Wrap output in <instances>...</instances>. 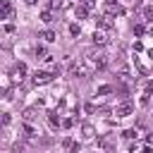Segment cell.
Returning a JSON list of instances; mask_svg holds the SVG:
<instances>
[{"label":"cell","mask_w":153,"mask_h":153,"mask_svg":"<svg viewBox=\"0 0 153 153\" xmlns=\"http://www.w3.org/2000/svg\"><path fill=\"white\" fill-rule=\"evenodd\" d=\"M143 33H146V26L143 24H136L134 26V36H143Z\"/></svg>","instance_id":"obj_25"},{"label":"cell","mask_w":153,"mask_h":153,"mask_svg":"<svg viewBox=\"0 0 153 153\" xmlns=\"http://www.w3.org/2000/svg\"><path fill=\"white\" fill-rule=\"evenodd\" d=\"M24 74H26V65H24V62H17L14 69H12V74H10V76H12V84H19V81L24 79Z\"/></svg>","instance_id":"obj_6"},{"label":"cell","mask_w":153,"mask_h":153,"mask_svg":"<svg viewBox=\"0 0 153 153\" xmlns=\"http://www.w3.org/2000/svg\"><path fill=\"white\" fill-rule=\"evenodd\" d=\"M131 112H134V103H129L127 98H124V100L115 108V115H117V117H129Z\"/></svg>","instance_id":"obj_5"},{"label":"cell","mask_w":153,"mask_h":153,"mask_svg":"<svg viewBox=\"0 0 153 153\" xmlns=\"http://www.w3.org/2000/svg\"><path fill=\"white\" fill-rule=\"evenodd\" d=\"M108 12H110V14H124V7H120L117 2H112V5L108 7Z\"/></svg>","instance_id":"obj_18"},{"label":"cell","mask_w":153,"mask_h":153,"mask_svg":"<svg viewBox=\"0 0 153 153\" xmlns=\"http://www.w3.org/2000/svg\"><path fill=\"white\" fill-rule=\"evenodd\" d=\"M67 0H50V10H65Z\"/></svg>","instance_id":"obj_17"},{"label":"cell","mask_w":153,"mask_h":153,"mask_svg":"<svg viewBox=\"0 0 153 153\" xmlns=\"http://www.w3.org/2000/svg\"><path fill=\"white\" fill-rule=\"evenodd\" d=\"M72 124H74V117H67V120H62V127H67V129H69Z\"/></svg>","instance_id":"obj_28"},{"label":"cell","mask_w":153,"mask_h":153,"mask_svg":"<svg viewBox=\"0 0 153 153\" xmlns=\"http://www.w3.org/2000/svg\"><path fill=\"white\" fill-rule=\"evenodd\" d=\"M10 120H12V117H10V112H2V124H5V127L10 124Z\"/></svg>","instance_id":"obj_29"},{"label":"cell","mask_w":153,"mask_h":153,"mask_svg":"<svg viewBox=\"0 0 153 153\" xmlns=\"http://www.w3.org/2000/svg\"><path fill=\"white\" fill-rule=\"evenodd\" d=\"M134 50L139 53V50H143V45H141V41H134Z\"/></svg>","instance_id":"obj_30"},{"label":"cell","mask_w":153,"mask_h":153,"mask_svg":"<svg viewBox=\"0 0 153 153\" xmlns=\"http://www.w3.org/2000/svg\"><path fill=\"white\" fill-rule=\"evenodd\" d=\"M24 2H26V5H36V0H24Z\"/></svg>","instance_id":"obj_32"},{"label":"cell","mask_w":153,"mask_h":153,"mask_svg":"<svg viewBox=\"0 0 153 153\" xmlns=\"http://www.w3.org/2000/svg\"><path fill=\"white\" fill-rule=\"evenodd\" d=\"M84 65L93 72V69H105L108 67V55L100 50V48H93V50H86L84 55Z\"/></svg>","instance_id":"obj_1"},{"label":"cell","mask_w":153,"mask_h":153,"mask_svg":"<svg viewBox=\"0 0 153 153\" xmlns=\"http://www.w3.org/2000/svg\"><path fill=\"white\" fill-rule=\"evenodd\" d=\"M53 72H48V69H36L33 72V76H31V84L33 86H45V84H50L53 81Z\"/></svg>","instance_id":"obj_2"},{"label":"cell","mask_w":153,"mask_h":153,"mask_svg":"<svg viewBox=\"0 0 153 153\" xmlns=\"http://www.w3.org/2000/svg\"><path fill=\"white\" fill-rule=\"evenodd\" d=\"M110 33H112L110 29H100V26H98V29L93 31V36H91V38H93V43H96L98 48H103V45H108V41H110Z\"/></svg>","instance_id":"obj_4"},{"label":"cell","mask_w":153,"mask_h":153,"mask_svg":"<svg viewBox=\"0 0 153 153\" xmlns=\"http://www.w3.org/2000/svg\"><path fill=\"white\" fill-rule=\"evenodd\" d=\"M122 136H124V139H136V136H139V129H127Z\"/></svg>","instance_id":"obj_22"},{"label":"cell","mask_w":153,"mask_h":153,"mask_svg":"<svg viewBox=\"0 0 153 153\" xmlns=\"http://www.w3.org/2000/svg\"><path fill=\"white\" fill-rule=\"evenodd\" d=\"M22 120H24V122H31V124H33V122L38 120V108H26V110L22 112Z\"/></svg>","instance_id":"obj_12"},{"label":"cell","mask_w":153,"mask_h":153,"mask_svg":"<svg viewBox=\"0 0 153 153\" xmlns=\"http://www.w3.org/2000/svg\"><path fill=\"white\" fill-rule=\"evenodd\" d=\"M41 38H43V41H45V43H53V41H55V38H57V33H55V31H50V29H45V31H43V33H41Z\"/></svg>","instance_id":"obj_16"},{"label":"cell","mask_w":153,"mask_h":153,"mask_svg":"<svg viewBox=\"0 0 153 153\" xmlns=\"http://www.w3.org/2000/svg\"><path fill=\"white\" fill-rule=\"evenodd\" d=\"M98 26H100V29H110V31H112V29H115V22H112V14L108 12V14H103V17H98Z\"/></svg>","instance_id":"obj_11"},{"label":"cell","mask_w":153,"mask_h":153,"mask_svg":"<svg viewBox=\"0 0 153 153\" xmlns=\"http://www.w3.org/2000/svg\"><path fill=\"white\" fill-rule=\"evenodd\" d=\"M143 17L148 19V22H153V7L148 5V7H143Z\"/></svg>","instance_id":"obj_26"},{"label":"cell","mask_w":153,"mask_h":153,"mask_svg":"<svg viewBox=\"0 0 153 153\" xmlns=\"http://www.w3.org/2000/svg\"><path fill=\"white\" fill-rule=\"evenodd\" d=\"M41 22L50 24V22H53V10H43V12H41Z\"/></svg>","instance_id":"obj_19"},{"label":"cell","mask_w":153,"mask_h":153,"mask_svg":"<svg viewBox=\"0 0 153 153\" xmlns=\"http://www.w3.org/2000/svg\"><path fill=\"white\" fill-rule=\"evenodd\" d=\"M96 143H98L100 148H105V151H115V134H105V136H100Z\"/></svg>","instance_id":"obj_8"},{"label":"cell","mask_w":153,"mask_h":153,"mask_svg":"<svg viewBox=\"0 0 153 153\" xmlns=\"http://www.w3.org/2000/svg\"><path fill=\"white\" fill-rule=\"evenodd\" d=\"M146 31H148V33H151V36H153V22H151V24H148V26H146Z\"/></svg>","instance_id":"obj_31"},{"label":"cell","mask_w":153,"mask_h":153,"mask_svg":"<svg viewBox=\"0 0 153 153\" xmlns=\"http://www.w3.org/2000/svg\"><path fill=\"white\" fill-rule=\"evenodd\" d=\"M22 136H24L26 141H38V139H41V129L33 127L31 122H24V124H22Z\"/></svg>","instance_id":"obj_3"},{"label":"cell","mask_w":153,"mask_h":153,"mask_svg":"<svg viewBox=\"0 0 153 153\" xmlns=\"http://www.w3.org/2000/svg\"><path fill=\"white\" fill-rule=\"evenodd\" d=\"M151 96H153V93L143 91V93H141V98H139V103H141V105H148V103H151Z\"/></svg>","instance_id":"obj_21"},{"label":"cell","mask_w":153,"mask_h":153,"mask_svg":"<svg viewBox=\"0 0 153 153\" xmlns=\"http://www.w3.org/2000/svg\"><path fill=\"white\" fill-rule=\"evenodd\" d=\"M69 74L76 76V79H86V76L91 74V69H88L86 65H72V67H69Z\"/></svg>","instance_id":"obj_7"},{"label":"cell","mask_w":153,"mask_h":153,"mask_svg":"<svg viewBox=\"0 0 153 153\" xmlns=\"http://www.w3.org/2000/svg\"><path fill=\"white\" fill-rule=\"evenodd\" d=\"M48 122H50L53 127H62V117L57 115V110H50V112H48Z\"/></svg>","instance_id":"obj_15"},{"label":"cell","mask_w":153,"mask_h":153,"mask_svg":"<svg viewBox=\"0 0 153 153\" xmlns=\"http://www.w3.org/2000/svg\"><path fill=\"white\" fill-rule=\"evenodd\" d=\"M0 14H2V19H12L14 7H12V2H10V0H0Z\"/></svg>","instance_id":"obj_10"},{"label":"cell","mask_w":153,"mask_h":153,"mask_svg":"<svg viewBox=\"0 0 153 153\" xmlns=\"http://www.w3.org/2000/svg\"><path fill=\"white\" fill-rule=\"evenodd\" d=\"M146 151V146H141V143H131V148H129V153H143Z\"/></svg>","instance_id":"obj_23"},{"label":"cell","mask_w":153,"mask_h":153,"mask_svg":"<svg viewBox=\"0 0 153 153\" xmlns=\"http://www.w3.org/2000/svg\"><path fill=\"white\" fill-rule=\"evenodd\" d=\"M143 88H146L148 93H153V81H151V79H146V81H143Z\"/></svg>","instance_id":"obj_27"},{"label":"cell","mask_w":153,"mask_h":153,"mask_svg":"<svg viewBox=\"0 0 153 153\" xmlns=\"http://www.w3.org/2000/svg\"><path fill=\"white\" fill-rule=\"evenodd\" d=\"M112 91H115V86H108V84H105V86L98 88V96H108V93H112Z\"/></svg>","instance_id":"obj_20"},{"label":"cell","mask_w":153,"mask_h":153,"mask_svg":"<svg viewBox=\"0 0 153 153\" xmlns=\"http://www.w3.org/2000/svg\"><path fill=\"white\" fill-rule=\"evenodd\" d=\"M69 33H72V36H79V33H81V26H79V24H69Z\"/></svg>","instance_id":"obj_24"},{"label":"cell","mask_w":153,"mask_h":153,"mask_svg":"<svg viewBox=\"0 0 153 153\" xmlns=\"http://www.w3.org/2000/svg\"><path fill=\"white\" fill-rule=\"evenodd\" d=\"M88 10H91V7H86L84 2H81V5H74V14H76V19H86V17H88Z\"/></svg>","instance_id":"obj_14"},{"label":"cell","mask_w":153,"mask_h":153,"mask_svg":"<svg viewBox=\"0 0 153 153\" xmlns=\"http://www.w3.org/2000/svg\"><path fill=\"white\" fill-rule=\"evenodd\" d=\"M108 2H110V5H112V2H117V0H108Z\"/></svg>","instance_id":"obj_34"},{"label":"cell","mask_w":153,"mask_h":153,"mask_svg":"<svg viewBox=\"0 0 153 153\" xmlns=\"http://www.w3.org/2000/svg\"><path fill=\"white\" fill-rule=\"evenodd\" d=\"M81 136H84V141H91V139L96 136V129H93L91 122H84V124H81Z\"/></svg>","instance_id":"obj_13"},{"label":"cell","mask_w":153,"mask_h":153,"mask_svg":"<svg viewBox=\"0 0 153 153\" xmlns=\"http://www.w3.org/2000/svg\"><path fill=\"white\" fill-rule=\"evenodd\" d=\"M60 148H62V153H76L79 151V143L74 141V139H62V143H60Z\"/></svg>","instance_id":"obj_9"},{"label":"cell","mask_w":153,"mask_h":153,"mask_svg":"<svg viewBox=\"0 0 153 153\" xmlns=\"http://www.w3.org/2000/svg\"><path fill=\"white\" fill-rule=\"evenodd\" d=\"M148 57H151V60H153V48H151V50H148Z\"/></svg>","instance_id":"obj_33"}]
</instances>
